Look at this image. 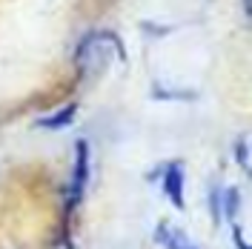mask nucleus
<instances>
[{
    "label": "nucleus",
    "mask_w": 252,
    "mask_h": 249,
    "mask_svg": "<svg viewBox=\"0 0 252 249\" xmlns=\"http://www.w3.org/2000/svg\"><path fill=\"white\" fill-rule=\"evenodd\" d=\"M112 58H124V46L121 37L112 31H92L80 40L78 52H75V66L80 75H97L100 69H106Z\"/></svg>",
    "instance_id": "obj_1"
},
{
    "label": "nucleus",
    "mask_w": 252,
    "mask_h": 249,
    "mask_svg": "<svg viewBox=\"0 0 252 249\" xmlns=\"http://www.w3.org/2000/svg\"><path fill=\"white\" fill-rule=\"evenodd\" d=\"M223 212H226V218H232L238 212V189H226L223 192Z\"/></svg>",
    "instance_id": "obj_6"
},
{
    "label": "nucleus",
    "mask_w": 252,
    "mask_h": 249,
    "mask_svg": "<svg viewBox=\"0 0 252 249\" xmlns=\"http://www.w3.org/2000/svg\"><path fill=\"white\" fill-rule=\"evenodd\" d=\"M155 241L163 244V249H198L181 229H175V226H169V223H160V226L155 229Z\"/></svg>",
    "instance_id": "obj_4"
},
{
    "label": "nucleus",
    "mask_w": 252,
    "mask_h": 249,
    "mask_svg": "<svg viewBox=\"0 0 252 249\" xmlns=\"http://www.w3.org/2000/svg\"><path fill=\"white\" fill-rule=\"evenodd\" d=\"M238 163H241L244 169H250V152H247V140H241V143H238Z\"/></svg>",
    "instance_id": "obj_7"
},
{
    "label": "nucleus",
    "mask_w": 252,
    "mask_h": 249,
    "mask_svg": "<svg viewBox=\"0 0 252 249\" xmlns=\"http://www.w3.org/2000/svg\"><path fill=\"white\" fill-rule=\"evenodd\" d=\"M86 181H89V146L80 140L75 146V172H72V187H69V209H75L86 189Z\"/></svg>",
    "instance_id": "obj_2"
},
{
    "label": "nucleus",
    "mask_w": 252,
    "mask_h": 249,
    "mask_svg": "<svg viewBox=\"0 0 252 249\" xmlns=\"http://www.w3.org/2000/svg\"><path fill=\"white\" fill-rule=\"evenodd\" d=\"M75 103H69V106H63L58 115H52V118H43L40 121V126H46V129H61V126H66V124H72L75 121Z\"/></svg>",
    "instance_id": "obj_5"
},
{
    "label": "nucleus",
    "mask_w": 252,
    "mask_h": 249,
    "mask_svg": "<svg viewBox=\"0 0 252 249\" xmlns=\"http://www.w3.org/2000/svg\"><path fill=\"white\" fill-rule=\"evenodd\" d=\"M244 12H247V17H250V0H244Z\"/></svg>",
    "instance_id": "obj_9"
},
{
    "label": "nucleus",
    "mask_w": 252,
    "mask_h": 249,
    "mask_svg": "<svg viewBox=\"0 0 252 249\" xmlns=\"http://www.w3.org/2000/svg\"><path fill=\"white\" fill-rule=\"evenodd\" d=\"M184 166L181 163H169L166 172H163V192L169 195V201L178 206V209H184Z\"/></svg>",
    "instance_id": "obj_3"
},
{
    "label": "nucleus",
    "mask_w": 252,
    "mask_h": 249,
    "mask_svg": "<svg viewBox=\"0 0 252 249\" xmlns=\"http://www.w3.org/2000/svg\"><path fill=\"white\" fill-rule=\"evenodd\" d=\"M232 235H235V241H238V249H250V247H247V241L241 238V232H238V229H232Z\"/></svg>",
    "instance_id": "obj_8"
}]
</instances>
